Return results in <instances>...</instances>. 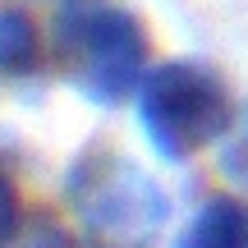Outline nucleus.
<instances>
[{
    "label": "nucleus",
    "instance_id": "obj_1",
    "mask_svg": "<svg viewBox=\"0 0 248 248\" xmlns=\"http://www.w3.org/2000/svg\"><path fill=\"white\" fill-rule=\"evenodd\" d=\"M230 120L234 106L221 74L198 60H166L147 69L138 88V124L166 161L198 156L216 138H225Z\"/></svg>",
    "mask_w": 248,
    "mask_h": 248
},
{
    "label": "nucleus",
    "instance_id": "obj_2",
    "mask_svg": "<svg viewBox=\"0 0 248 248\" xmlns=\"http://www.w3.org/2000/svg\"><path fill=\"white\" fill-rule=\"evenodd\" d=\"M55 51L69 83L97 106H120L138 97L147 78V32L115 5L74 9L55 23Z\"/></svg>",
    "mask_w": 248,
    "mask_h": 248
},
{
    "label": "nucleus",
    "instance_id": "obj_3",
    "mask_svg": "<svg viewBox=\"0 0 248 248\" xmlns=\"http://www.w3.org/2000/svg\"><path fill=\"white\" fill-rule=\"evenodd\" d=\"M69 198L92 239H101L106 248L152 244L170 212L156 179L120 152H92L88 161H78L69 179Z\"/></svg>",
    "mask_w": 248,
    "mask_h": 248
},
{
    "label": "nucleus",
    "instance_id": "obj_4",
    "mask_svg": "<svg viewBox=\"0 0 248 248\" xmlns=\"http://www.w3.org/2000/svg\"><path fill=\"white\" fill-rule=\"evenodd\" d=\"M179 248H248V202H239V198L202 202Z\"/></svg>",
    "mask_w": 248,
    "mask_h": 248
},
{
    "label": "nucleus",
    "instance_id": "obj_5",
    "mask_svg": "<svg viewBox=\"0 0 248 248\" xmlns=\"http://www.w3.org/2000/svg\"><path fill=\"white\" fill-rule=\"evenodd\" d=\"M42 46H37V28L23 9H0V74L23 78L37 69Z\"/></svg>",
    "mask_w": 248,
    "mask_h": 248
},
{
    "label": "nucleus",
    "instance_id": "obj_6",
    "mask_svg": "<svg viewBox=\"0 0 248 248\" xmlns=\"http://www.w3.org/2000/svg\"><path fill=\"white\" fill-rule=\"evenodd\" d=\"M23 230V202H18V188L14 179L0 170V248H9Z\"/></svg>",
    "mask_w": 248,
    "mask_h": 248
},
{
    "label": "nucleus",
    "instance_id": "obj_7",
    "mask_svg": "<svg viewBox=\"0 0 248 248\" xmlns=\"http://www.w3.org/2000/svg\"><path fill=\"white\" fill-rule=\"evenodd\" d=\"M9 248H74V239H69V230L64 225H55V221H37L32 230H18V239L9 244Z\"/></svg>",
    "mask_w": 248,
    "mask_h": 248
},
{
    "label": "nucleus",
    "instance_id": "obj_8",
    "mask_svg": "<svg viewBox=\"0 0 248 248\" xmlns=\"http://www.w3.org/2000/svg\"><path fill=\"white\" fill-rule=\"evenodd\" d=\"M225 170H230L239 184H248V138H239L230 152H225Z\"/></svg>",
    "mask_w": 248,
    "mask_h": 248
}]
</instances>
